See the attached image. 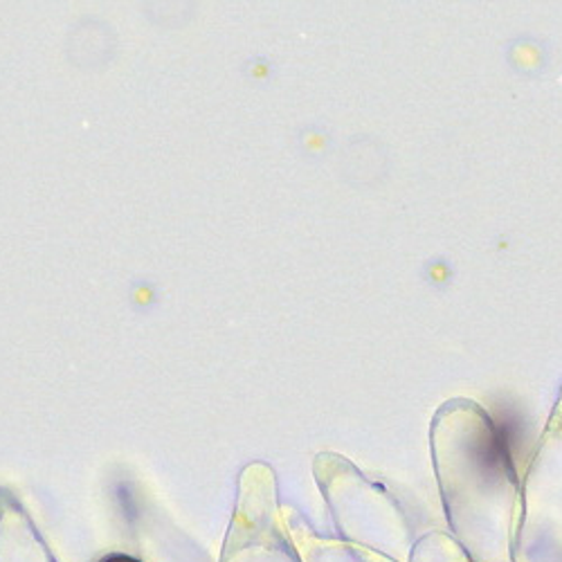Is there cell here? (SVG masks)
<instances>
[{"mask_svg":"<svg viewBox=\"0 0 562 562\" xmlns=\"http://www.w3.org/2000/svg\"><path fill=\"white\" fill-rule=\"evenodd\" d=\"M102 562H139V560L128 558V555H109V558H104Z\"/></svg>","mask_w":562,"mask_h":562,"instance_id":"1","label":"cell"}]
</instances>
